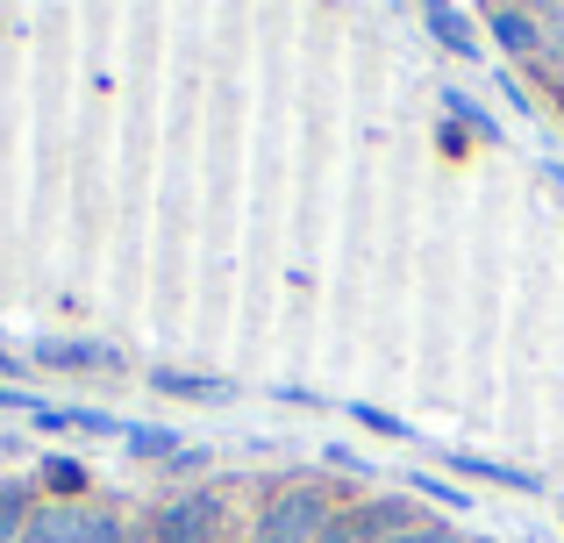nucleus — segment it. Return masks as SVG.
I'll return each instance as SVG.
<instances>
[{
	"label": "nucleus",
	"mask_w": 564,
	"mask_h": 543,
	"mask_svg": "<svg viewBox=\"0 0 564 543\" xmlns=\"http://www.w3.org/2000/svg\"><path fill=\"white\" fill-rule=\"evenodd\" d=\"M350 501H358V493L322 487V479H286V487H272L258 501L243 543H350V530H344Z\"/></svg>",
	"instance_id": "obj_1"
},
{
	"label": "nucleus",
	"mask_w": 564,
	"mask_h": 543,
	"mask_svg": "<svg viewBox=\"0 0 564 543\" xmlns=\"http://www.w3.org/2000/svg\"><path fill=\"white\" fill-rule=\"evenodd\" d=\"M151 543H229V487H180L143 515Z\"/></svg>",
	"instance_id": "obj_2"
},
{
	"label": "nucleus",
	"mask_w": 564,
	"mask_h": 543,
	"mask_svg": "<svg viewBox=\"0 0 564 543\" xmlns=\"http://www.w3.org/2000/svg\"><path fill=\"white\" fill-rule=\"evenodd\" d=\"M422 515V501H408V493H358V501L344 508V530L350 543H393L400 530H414Z\"/></svg>",
	"instance_id": "obj_3"
},
{
	"label": "nucleus",
	"mask_w": 564,
	"mask_h": 543,
	"mask_svg": "<svg viewBox=\"0 0 564 543\" xmlns=\"http://www.w3.org/2000/svg\"><path fill=\"white\" fill-rule=\"evenodd\" d=\"M36 365H51V372H115V365H122V350H108V344H65V336H51V344H36Z\"/></svg>",
	"instance_id": "obj_4"
},
{
	"label": "nucleus",
	"mask_w": 564,
	"mask_h": 543,
	"mask_svg": "<svg viewBox=\"0 0 564 543\" xmlns=\"http://www.w3.org/2000/svg\"><path fill=\"white\" fill-rule=\"evenodd\" d=\"M486 29H494V36L508 43L514 57L543 51V14H536V8H494V14H486Z\"/></svg>",
	"instance_id": "obj_5"
},
{
	"label": "nucleus",
	"mask_w": 564,
	"mask_h": 543,
	"mask_svg": "<svg viewBox=\"0 0 564 543\" xmlns=\"http://www.w3.org/2000/svg\"><path fill=\"white\" fill-rule=\"evenodd\" d=\"M36 487H22V479H0V543H22L29 536V515H36V501H29Z\"/></svg>",
	"instance_id": "obj_6"
},
{
	"label": "nucleus",
	"mask_w": 564,
	"mask_h": 543,
	"mask_svg": "<svg viewBox=\"0 0 564 543\" xmlns=\"http://www.w3.org/2000/svg\"><path fill=\"white\" fill-rule=\"evenodd\" d=\"M43 493H51V501H86V487H94V479H86V465H72V458H43Z\"/></svg>",
	"instance_id": "obj_7"
},
{
	"label": "nucleus",
	"mask_w": 564,
	"mask_h": 543,
	"mask_svg": "<svg viewBox=\"0 0 564 543\" xmlns=\"http://www.w3.org/2000/svg\"><path fill=\"white\" fill-rule=\"evenodd\" d=\"M429 29H436V43H451V51H479V36H471V22H465V14H457V8H429Z\"/></svg>",
	"instance_id": "obj_8"
},
{
	"label": "nucleus",
	"mask_w": 564,
	"mask_h": 543,
	"mask_svg": "<svg viewBox=\"0 0 564 543\" xmlns=\"http://www.w3.org/2000/svg\"><path fill=\"white\" fill-rule=\"evenodd\" d=\"M158 393H186V401H221L229 387H215V379H193V372H151Z\"/></svg>",
	"instance_id": "obj_9"
},
{
	"label": "nucleus",
	"mask_w": 564,
	"mask_h": 543,
	"mask_svg": "<svg viewBox=\"0 0 564 543\" xmlns=\"http://www.w3.org/2000/svg\"><path fill=\"white\" fill-rule=\"evenodd\" d=\"M457 473H471V479H500V487H536V479L529 473H514V465H486V458H465V450H457Z\"/></svg>",
	"instance_id": "obj_10"
},
{
	"label": "nucleus",
	"mask_w": 564,
	"mask_h": 543,
	"mask_svg": "<svg viewBox=\"0 0 564 543\" xmlns=\"http://www.w3.org/2000/svg\"><path fill=\"white\" fill-rule=\"evenodd\" d=\"M393 543H465V530H457V522H443V515H429V522H414V530H400Z\"/></svg>",
	"instance_id": "obj_11"
},
{
	"label": "nucleus",
	"mask_w": 564,
	"mask_h": 543,
	"mask_svg": "<svg viewBox=\"0 0 564 543\" xmlns=\"http://www.w3.org/2000/svg\"><path fill=\"white\" fill-rule=\"evenodd\" d=\"M129 450H137V458H180V436H172V430H137Z\"/></svg>",
	"instance_id": "obj_12"
},
{
	"label": "nucleus",
	"mask_w": 564,
	"mask_h": 543,
	"mask_svg": "<svg viewBox=\"0 0 564 543\" xmlns=\"http://www.w3.org/2000/svg\"><path fill=\"white\" fill-rule=\"evenodd\" d=\"M414 493H436V501H443V508H471V493H451V487H443V479H429V473H422V479H414Z\"/></svg>",
	"instance_id": "obj_13"
},
{
	"label": "nucleus",
	"mask_w": 564,
	"mask_h": 543,
	"mask_svg": "<svg viewBox=\"0 0 564 543\" xmlns=\"http://www.w3.org/2000/svg\"><path fill=\"white\" fill-rule=\"evenodd\" d=\"M350 415H358V422H372V430H386V436H408L393 415H379V408H350Z\"/></svg>",
	"instance_id": "obj_14"
},
{
	"label": "nucleus",
	"mask_w": 564,
	"mask_h": 543,
	"mask_svg": "<svg viewBox=\"0 0 564 543\" xmlns=\"http://www.w3.org/2000/svg\"><path fill=\"white\" fill-rule=\"evenodd\" d=\"M0 365H8V372H14V358H8V350H0Z\"/></svg>",
	"instance_id": "obj_15"
},
{
	"label": "nucleus",
	"mask_w": 564,
	"mask_h": 543,
	"mask_svg": "<svg viewBox=\"0 0 564 543\" xmlns=\"http://www.w3.org/2000/svg\"><path fill=\"white\" fill-rule=\"evenodd\" d=\"M236 543H243V536H236Z\"/></svg>",
	"instance_id": "obj_16"
}]
</instances>
